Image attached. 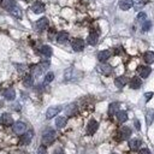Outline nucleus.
I'll use <instances>...</instances> for the list:
<instances>
[{"mask_svg": "<svg viewBox=\"0 0 154 154\" xmlns=\"http://www.w3.org/2000/svg\"><path fill=\"white\" fill-rule=\"evenodd\" d=\"M54 140H55V131H54V130L48 129V130H46V131L42 134V142H43L45 144H51Z\"/></svg>", "mask_w": 154, "mask_h": 154, "instance_id": "1", "label": "nucleus"}, {"mask_svg": "<svg viewBox=\"0 0 154 154\" xmlns=\"http://www.w3.org/2000/svg\"><path fill=\"white\" fill-rule=\"evenodd\" d=\"M99 128V123L94 119H91L89 123H88V125H87V134L88 135H94L95 131L98 130Z\"/></svg>", "mask_w": 154, "mask_h": 154, "instance_id": "2", "label": "nucleus"}, {"mask_svg": "<svg viewBox=\"0 0 154 154\" xmlns=\"http://www.w3.org/2000/svg\"><path fill=\"white\" fill-rule=\"evenodd\" d=\"M25 130H27V125H25V123H23V122H16L15 124H13V131L16 133V134H19V135H23L24 133H25Z\"/></svg>", "mask_w": 154, "mask_h": 154, "instance_id": "3", "label": "nucleus"}, {"mask_svg": "<svg viewBox=\"0 0 154 154\" xmlns=\"http://www.w3.org/2000/svg\"><path fill=\"white\" fill-rule=\"evenodd\" d=\"M0 123H1L3 125H5V127L12 125V123H13L12 116H11L10 113H4V114H1V117H0Z\"/></svg>", "mask_w": 154, "mask_h": 154, "instance_id": "4", "label": "nucleus"}, {"mask_svg": "<svg viewBox=\"0 0 154 154\" xmlns=\"http://www.w3.org/2000/svg\"><path fill=\"white\" fill-rule=\"evenodd\" d=\"M33 136H34V133L32 130L25 131L22 135V137H21V143L22 144H29L30 142H32V140H33Z\"/></svg>", "mask_w": 154, "mask_h": 154, "instance_id": "5", "label": "nucleus"}, {"mask_svg": "<svg viewBox=\"0 0 154 154\" xmlns=\"http://www.w3.org/2000/svg\"><path fill=\"white\" fill-rule=\"evenodd\" d=\"M60 111H61V107H60V106H52V107H49V108L47 110V112H46V118H47V119H51V118L55 117Z\"/></svg>", "mask_w": 154, "mask_h": 154, "instance_id": "6", "label": "nucleus"}, {"mask_svg": "<svg viewBox=\"0 0 154 154\" xmlns=\"http://www.w3.org/2000/svg\"><path fill=\"white\" fill-rule=\"evenodd\" d=\"M47 27H48V19H47L46 17L39 19V21L35 23V28H36V30H39V32H42V30H45Z\"/></svg>", "mask_w": 154, "mask_h": 154, "instance_id": "7", "label": "nucleus"}, {"mask_svg": "<svg viewBox=\"0 0 154 154\" xmlns=\"http://www.w3.org/2000/svg\"><path fill=\"white\" fill-rule=\"evenodd\" d=\"M72 48H74V51H76V52L83 51V48H84V41H83L82 39H75V40L72 41Z\"/></svg>", "mask_w": 154, "mask_h": 154, "instance_id": "8", "label": "nucleus"}, {"mask_svg": "<svg viewBox=\"0 0 154 154\" xmlns=\"http://www.w3.org/2000/svg\"><path fill=\"white\" fill-rule=\"evenodd\" d=\"M130 135H131V130H130V128H128V127L122 128L120 131H119V139H120V140H128V139L130 137Z\"/></svg>", "mask_w": 154, "mask_h": 154, "instance_id": "9", "label": "nucleus"}, {"mask_svg": "<svg viewBox=\"0 0 154 154\" xmlns=\"http://www.w3.org/2000/svg\"><path fill=\"white\" fill-rule=\"evenodd\" d=\"M0 5H1V7L3 9H5V10H12L17 4H16V1H15V0H3V1H1V4H0Z\"/></svg>", "mask_w": 154, "mask_h": 154, "instance_id": "10", "label": "nucleus"}, {"mask_svg": "<svg viewBox=\"0 0 154 154\" xmlns=\"http://www.w3.org/2000/svg\"><path fill=\"white\" fill-rule=\"evenodd\" d=\"M133 5H134L133 0H120V1H119V7H120L122 10H124V11L131 9Z\"/></svg>", "mask_w": 154, "mask_h": 154, "instance_id": "11", "label": "nucleus"}, {"mask_svg": "<svg viewBox=\"0 0 154 154\" xmlns=\"http://www.w3.org/2000/svg\"><path fill=\"white\" fill-rule=\"evenodd\" d=\"M98 40H99V36L97 33H90L87 38V42L90 45V46H95L98 43Z\"/></svg>", "mask_w": 154, "mask_h": 154, "instance_id": "12", "label": "nucleus"}, {"mask_svg": "<svg viewBox=\"0 0 154 154\" xmlns=\"http://www.w3.org/2000/svg\"><path fill=\"white\" fill-rule=\"evenodd\" d=\"M137 71H139V74H140V76L142 77V78H147L148 76H149V74H150V68L149 66H140L139 69H137Z\"/></svg>", "mask_w": 154, "mask_h": 154, "instance_id": "13", "label": "nucleus"}, {"mask_svg": "<svg viewBox=\"0 0 154 154\" xmlns=\"http://www.w3.org/2000/svg\"><path fill=\"white\" fill-rule=\"evenodd\" d=\"M127 83H128V78H127L125 76H119V77H117L116 81H114V84H116V87H118V88H123Z\"/></svg>", "mask_w": 154, "mask_h": 154, "instance_id": "14", "label": "nucleus"}, {"mask_svg": "<svg viewBox=\"0 0 154 154\" xmlns=\"http://www.w3.org/2000/svg\"><path fill=\"white\" fill-rule=\"evenodd\" d=\"M129 147H130L131 150H137L141 147V140H139V139H131L129 141Z\"/></svg>", "mask_w": 154, "mask_h": 154, "instance_id": "15", "label": "nucleus"}, {"mask_svg": "<svg viewBox=\"0 0 154 154\" xmlns=\"http://www.w3.org/2000/svg\"><path fill=\"white\" fill-rule=\"evenodd\" d=\"M111 57V52L110 51H101L98 53V59L101 61V63H105V61Z\"/></svg>", "mask_w": 154, "mask_h": 154, "instance_id": "16", "label": "nucleus"}, {"mask_svg": "<svg viewBox=\"0 0 154 154\" xmlns=\"http://www.w3.org/2000/svg\"><path fill=\"white\" fill-rule=\"evenodd\" d=\"M32 10H33V12L34 13H42L43 11H45V5L42 4V3H35L33 6H32Z\"/></svg>", "mask_w": 154, "mask_h": 154, "instance_id": "17", "label": "nucleus"}, {"mask_svg": "<svg viewBox=\"0 0 154 154\" xmlns=\"http://www.w3.org/2000/svg\"><path fill=\"white\" fill-rule=\"evenodd\" d=\"M141 85H142L141 78H139V77H133V78L130 80V88H133V89H139Z\"/></svg>", "mask_w": 154, "mask_h": 154, "instance_id": "18", "label": "nucleus"}, {"mask_svg": "<svg viewBox=\"0 0 154 154\" xmlns=\"http://www.w3.org/2000/svg\"><path fill=\"white\" fill-rule=\"evenodd\" d=\"M68 39H69V34H68L66 32H60V33H58V35H57V41H58L59 43L66 42Z\"/></svg>", "mask_w": 154, "mask_h": 154, "instance_id": "19", "label": "nucleus"}, {"mask_svg": "<svg viewBox=\"0 0 154 154\" xmlns=\"http://www.w3.org/2000/svg\"><path fill=\"white\" fill-rule=\"evenodd\" d=\"M98 70H99L101 74H104V75H110V74L112 72V66H110L108 64H101V65L98 68Z\"/></svg>", "mask_w": 154, "mask_h": 154, "instance_id": "20", "label": "nucleus"}, {"mask_svg": "<svg viewBox=\"0 0 154 154\" xmlns=\"http://www.w3.org/2000/svg\"><path fill=\"white\" fill-rule=\"evenodd\" d=\"M4 97H5L6 100H15V98H16V91H15L12 88H9V89L5 90Z\"/></svg>", "mask_w": 154, "mask_h": 154, "instance_id": "21", "label": "nucleus"}, {"mask_svg": "<svg viewBox=\"0 0 154 154\" xmlns=\"http://www.w3.org/2000/svg\"><path fill=\"white\" fill-rule=\"evenodd\" d=\"M146 122L147 125H150L152 123L154 122V110H148L146 113Z\"/></svg>", "mask_w": 154, "mask_h": 154, "instance_id": "22", "label": "nucleus"}, {"mask_svg": "<svg viewBox=\"0 0 154 154\" xmlns=\"http://www.w3.org/2000/svg\"><path fill=\"white\" fill-rule=\"evenodd\" d=\"M143 58H144V61L147 64H152V63H154V52H146L144 53V55H143Z\"/></svg>", "mask_w": 154, "mask_h": 154, "instance_id": "23", "label": "nucleus"}, {"mask_svg": "<svg viewBox=\"0 0 154 154\" xmlns=\"http://www.w3.org/2000/svg\"><path fill=\"white\" fill-rule=\"evenodd\" d=\"M55 125L58 129H61L66 125V118L65 117H58L57 120H55Z\"/></svg>", "mask_w": 154, "mask_h": 154, "instance_id": "24", "label": "nucleus"}, {"mask_svg": "<svg viewBox=\"0 0 154 154\" xmlns=\"http://www.w3.org/2000/svg\"><path fill=\"white\" fill-rule=\"evenodd\" d=\"M117 119L120 122V123H124L128 120V113L125 111H118L117 112Z\"/></svg>", "mask_w": 154, "mask_h": 154, "instance_id": "25", "label": "nucleus"}, {"mask_svg": "<svg viewBox=\"0 0 154 154\" xmlns=\"http://www.w3.org/2000/svg\"><path fill=\"white\" fill-rule=\"evenodd\" d=\"M40 53H41L42 55H45V57H51V55H52V48H51L49 46L45 45V46H42V47L40 48Z\"/></svg>", "mask_w": 154, "mask_h": 154, "instance_id": "26", "label": "nucleus"}, {"mask_svg": "<svg viewBox=\"0 0 154 154\" xmlns=\"http://www.w3.org/2000/svg\"><path fill=\"white\" fill-rule=\"evenodd\" d=\"M23 83L25 87H32L33 83H34V78L32 75H25L24 78H23Z\"/></svg>", "mask_w": 154, "mask_h": 154, "instance_id": "27", "label": "nucleus"}, {"mask_svg": "<svg viewBox=\"0 0 154 154\" xmlns=\"http://www.w3.org/2000/svg\"><path fill=\"white\" fill-rule=\"evenodd\" d=\"M118 110H119V102H112L110 106H108V113L112 116V114H114L116 112H118Z\"/></svg>", "mask_w": 154, "mask_h": 154, "instance_id": "28", "label": "nucleus"}, {"mask_svg": "<svg viewBox=\"0 0 154 154\" xmlns=\"http://www.w3.org/2000/svg\"><path fill=\"white\" fill-rule=\"evenodd\" d=\"M10 12H11V13H12L15 17H17V18H21V17H22V11L19 10V7H18L17 5H16V6H15L12 10H10Z\"/></svg>", "mask_w": 154, "mask_h": 154, "instance_id": "29", "label": "nucleus"}, {"mask_svg": "<svg viewBox=\"0 0 154 154\" xmlns=\"http://www.w3.org/2000/svg\"><path fill=\"white\" fill-rule=\"evenodd\" d=\"M53 80H54V74H53V72H48V74L46 75V77H45L43 83H45V84H48V83H51Z\"/></svg>", "mask_w": 154, "mask_h": 154, "instance_id": "30", "label": "nucleus"}, {"mask_svg": "<svg viewBox=\"0 0 154 154\" xmlns=\"http://www.w3.org/2000/svg\"><path fill=\"white\" fill-rule=\"evenodd\" d=\"M76 111H77L76 105H70V106L66 108V114H68V116H72V114H74Z\"/></svg>", "mask_w": 154, "mask_h": 154, "instance_id": "31", "label": "nucleus"}, {"mask_svg": "<svg viewBox=\"0 0 154 154\" xmlns=\"http://www.w3.org/2000/svg\"><path fill=\"white\" fill-rule=\"evenodd\" d=\"M150 27H152L150 22H144L143 25H142V30H143V32H148V30L150 29Z\"/></svg>", "mask_w": 154, "mask_h": 154, "instance_id": "32", "label": "nucleus"}, {"mask_svg": "<svg viewBox=\"0 0 154 154\" xmlns=\"http://www.w3.org/2000/svg\"><path fill=\"white\" fill-rule=\"evenodd\" d=\"M146 18H147V15H146L144 12H140V13L137 15V21H140V22L144 21Z\"/></svg>", "mask_w": 154, "mask_h": 154, "instance_id": "33", "label": "nucleus"}, {"mask_svg": "<svg viewBox=\"0 0 154 154\" xmlns=\"http://www.w3.org/2000/svg\"><path fill=\"white\" fill-rule=\"evenodd\" d=\"M38 154H47V150H46V148H45L43 146L39 147V149H38Z\"/></svg>", "mask_w": 154, "mask_h": 154, "instance_id": "34", "label": "nucleus"}, {"mask_svg": "<svg viewBox=\"0 0 154 154\" xmlns=\"http://www.w3.org/2000/svg\"><path fill=\"white\" fill-rule=\"evenodd\" d=\"M139 154H150V152H149V149H147V148H142V149L139 152Z\"/></svg>", "mask_w": 154, "mask_h": 154, "instance_id": "35", "label": "nucleus"}, {"mask_svg": "<svg viewBox=\"0 0 154 154\" xmlns=\"http://www.w3.org/2000/svg\"><path fill=\"white\" fill-rule=\"evenodd\" d=\"M144 97H146V101H148V100H150V98L153 97V93H150V91H149V93H146Z\"/></svg>", "mask_w": 154, "mask_h": 154, "instance_id": "36", "label": "nucleus"}, {"mask_svg": "<svg viewBox=\"0 0 154 154\" xmlns=\"http://www.w3.org/2000/svg\"><path fill=\"white\" fill-rule=\"evenodd\" d=\"M54 154H64V150L61 149V148H57V149L54 150Z\"/></svg>", "mask_w": 154, "mask_h": 154, "instance_id": "37", "label": "nucleus"}, {"mask_svg": "<svg viewBox=\"0 0 154 154\" xmlns=\"http://www.w3.org/2000/svg\"><path fill=\"white\" fill-rule=\"evenodd\" d=\"M135 127H136V129H137V130H140V129H141V125H140V122H139L137 119L135 120Z\"/></svg>", "mask_w": 154, "mask_h": 154, "instance_id": "38", "label": "nucleus"}, {"mask_svg": "<svg viewBox=\"0 0 154 154\" xmlns=\"http://www.w3.org/2000/svg\"><path fill=\"white\" fill-rule=\"evenodd\" d=\"M112 154H116V153H112Z\"/></svg>", "mask_w": 154, "mask_h": 154, "instance_id": "39", "label": "nucleus"}]
</instances>
